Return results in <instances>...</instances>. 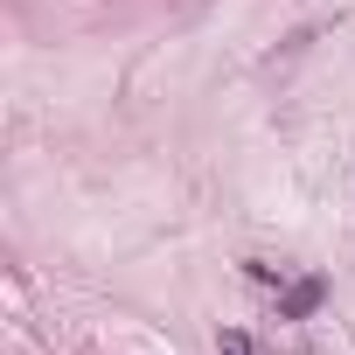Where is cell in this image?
Segmentation results:
<instances>
[{
	"mask_svg": "<svg viewBox=\"0 0 355 355\" xmlns=\"http://www.w3.org/2000/svg\"><path fill=\"white\" fill-rule=\"evenodd\" d=\"M320 293H327V286H320V279H300V286H293V293H286V300H279V313H286V320H306V313H313V306H320Z\"/></svg>",
	"mask_w": 355,
	"mask_h": 355,
	"instance_id": "obj_1",
	"label": "cell"
},
{
	"mask_svg": "<svg viewBox=\"0 0 355 355\" xmlns=\"http://www.w3.org/2000/svg\"><path fill=\"white\" fill-rule=\"evenodd\" d=\"M216 355H258V348H251V334H237V327H223V334H216Z\"/></svg>",
	"mask_w": 355,
	"mask_h": 355,
	"instance_id": "obj_2",
	"label": "cell"
}]
</instances>
